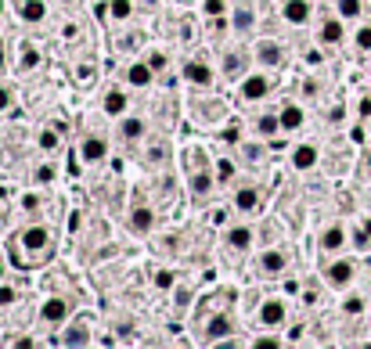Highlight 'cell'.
I'll return each instance as SVG.
<instances>
[{"mask_svg": "<svg viewBox=\"0 0 371 349\" xmlns=\"http://www.w3.org/2000/svg\"><path fill=\"white\" fill-rule=\"evenodd\" d=\"M11 245H15V252L22 256L26 266H40V263H47L54 256V231L44 220H29L26 227L15 234Z\"/></svg>", "mask_w": 371, "mask_h": 349, "instance_id": "obj_1", "label": "cell"}, {"mask_svg": "<svg viewBox=\"0 0 371 349\" xmlns=\"http://www.w3.org/2000/svg\"><path fill=\"white\" fill-rule=\"evenodd\" d=\"M278 90V72L274 69H260L253 65L249 72H245L238 83H235V94H238V105H263L267 97H271Z\"/></svg>", "mask_w": 371, "mask_h": 349, "instance_id": "obj_2", "label": "cell"}, {"mask_svg": "<svg viewBox=\"0 0 371 349\" xmlns=\"http://www.w3.org/2000/svg\"><path fill=\"white\" fill-rule=\"evenodd\" d=\"M235 335H238V317L228 306H213L210 314H202V320H198V342L202 346H220Z\"/></svg>", "mask_w": 371, "mask_h": 349, "instance_id": "obj_3", "label": "cell"}, {"mask_svg": "<svg viewBox=\"0 0 371 349\" xmlns=\"http://www.w3.org/2000/svg\"><path fill=\"white\" fill-rule=\"evenodd\" d=\"M288 266H292L288 249H281V245H263V249L253 256V277L256 281H278V277L288 274Z\"/></svg>", "mask_w": 371, "mask_h": 349, "instance_id": "obj_4", "label": "cell"}, {"mask_svg": "<svg viewBox=\"0 0 371 349\" xmlns=\"http://www.w3.org/2000/svg\"><path fill=\"white\" fill-rule=\"evenodd\" d=\"M253 245H256V227L249 220H228L223 223V231H220V249L242 259V256H249L253 252Z\"/></svg>", "mask_w": 371, "mask_h": 349, "instance_id": "obj_5", "label": "cell"}, {"mask_svg": "<svg viewBox=\"0 0 371 349\" xmlns=\"http://www.w3.org/2000/svg\"><path fill=\"white\" fill-rule=\"evenodd\" d=\"M109 152H112V140H109V133H105V130H94V127H87L84 133H79V140H76V159L84 162L87 170L105 166Z\"/></svg>", "mask_w": 371, "mask_h": 349, "instance_id": "obj_6", "label": "cell"}, {"mask_svg": "<svg viewBox=\"0 0 371 349\" xmlns=\"http://www.w3.org/2000/svg\"><path fill=\"white\" fill-rule=\"evenodd\" d=\"M180 79H184L191 90L210 94V90H216V83H220V69H216V61H210V58H184V61H180Z\"/></svg>", "mask_w": 371, "mask_h": 349, "instance_id": "obj_7", "label": "cell"}, {"mask_svg": "<svg viewBox=\"0 0 371 349\" xmlns=\"http://www.w3.org/2000/svg\"><path fill=\"white\" fill-rule=\"evenodd\" d=\"M253 65H256V61H253V47H242V44H235V40H231V44L220 51V58H216L220 79H228L231 87H235L238 79H242L245 72H249Z\"/></svg>", "mask_w": 371, "mask_h": 349, "instance_id": "obj_8", "label": "cell"}, {"mask_svg": "<svg viewBox=\"0 0 371 349\" xmlns=\"http://www.w3.org/2000/svg\"><path fill=\"white\" fill-rule=\"evenodd\" d=\"M357 274H361V263H357V259L336 256L332 263H324L321 281H324L332 292H346V289H354V284H357Z\"/></svg>", "mask_w": 371, "mask_h": 349, "instance_id": "obj_9", "label": "cell"}, {"mask_svg": "<svg viewBox=\"0 0 371 349\" xmlns=\"http://www.w3.org/2000/svg\"><path fill=\"white\" fill-rule=\"evenodd\" d=\"M288 317H292V302L285 295H267L260 306H256V327H271V332H281L288 327Z\"/></svg>", "mask_w": 371, "mask_h": 349, "instance_id": "obj_10", "label": "cell"}, {"mask_svg": "<svg viewBox=\"0 0 371 349\" xmlns=\"http://www.w3.org/2000/svg\"><path fill=\"white\" fill-rule=\"evenodd\" d=\"M76 317V299L72 295H47L36 310V320L44 327H61Z\"/></svg>", "mask_w": 371, "mask_h": 349, "instance_id": "obj_11", "label": "cell"}, {"mask_svg": "<svg viewBox=\"0 0 371 349\" xmlns=\"http://www.w3.org/2000/svg\"><path fill=\"white\" fill-rule=\"evenodd\" d=\"M260 26V11L253 0H238V4H231L228 11V36L231 40H245V36H253Z\"/></svg>", "mask_w": 371, "mask_h": 349, "instance_id": "obj_12", "label": "cell"}, {"mask_svg": "<svg viewBox=\"0 0 371 349\" xmlns=\"http://www.w3.org/2000/svg\"><path fill=\"white\" fill-rule=\"evenodd\" d=\"M253 61H256L260 69H274V72H281V69L288 65V51H285L281 40H274V36H260L256 44H253Z\"/></svg>", "mask_w": 371, "mask_h": 349, "instance_id": "obj_13", "label": "cell"}, {"mask_svg": "<svg viewBox=\"0 0 371 349\" xmlns=\"http://www.w3.org/2000/svg\"><path fill=\"white\" fill-rule=\"evenodd\" d=\"M263 209V188L253 180H245V184H235L231 188V213L238 216H253Z\"/></svg>", "mask_w": 371, "mask_h": 349, "instance_id": "obj_14", "label": "cell"}, {"mask_svg": "<svg viewBox=\"0 0 371 349\" xmlns=\"http://www.w3.org/2000/svg\"><path fill=\"white\" fill-rule=\"evenodd\" d=\"M127 231L134 238H152L159 231V209L148 202H137L130 205V213H127Z\"/></svg>", "mask_w": 371, "mask_h": 349, "instance_id": "obj_15", "label": "cell"}, {"mask_svg": "<svg viewBox=\"0 0 371 349\" xmlns=\"http://www.w3.org/2000/svg\"><path fill=\"white\" fill-rule=\"evenodd\" d=\"M278 15H281V22L288 29H306L314 22V0H281L278 4Z\"/></svg>", "mask_w": 371, "mask_h": 349, "instance_id": "obj_16", "label": "cell"}, {"mask_svg": "<svg viewBox=\"0 0 371 349\" xmlns=\"http://www.w3.org/2000/svg\"><path fill=\"white\" fill-rule=\"evenodd\" d=\"M288 170L292 173H314L321 166V148L314 145V140H299V145L288 148Z\"/></svg>", "mask_w": 371, "mask_h": 349, "instance_id": "obj_17", "label": "cell"}, {"mask_svg": "<svg viewBox=\"0 0 371 349\" xmlns=\"http://www.w3.org/2000/svg\"><path fill=\"white\" fill-rule=\"evenodd\" d=\"M116 137L123 145H141V140H148L152 130H148V119L137 115V112H127L123 119H116Z\"/></svg>", "mask_w": 371, "mask_h": 349, "instance_id": "obj_18", "label": "cell"}, {"mask_svg": "<svg viewBox=\"0 0 371 349\" xmlns=\"http://www.w3.org/2000/svg\"><path fill=\"white\" fill-rule=\"evenodd\" d=\"M54 342L58 346H90L94 342V320L90 317H72L69 324H61Z\"/></svg>", "mask_w": 371, "mask_h": 349, "instance_id": "obj_19", "label": "cell"}, {"mask_svg": "<svg viewBox=\"0 0 371 349\" xmlns=\"http://www.w3.org/2000/svg\"><path fill=\"white\" fill-rule=\"evenodd\" d=\"M346 245H349V231H346V223H339V220L317 231V252L321 256H339Z\"/></svg>", "mask_w": 371, "mask_h": 349, "instance_id": "obj_20", "label": "cell"}, {"mask_svg": "<svg viewBox=\"0 0 371 349\" xmlns=\"http://www.w3.org/2000/svg\"><path fill=\"white\" fill-rule=\"evenodd\" d=\"M278 122H281V133L285 137H292L306 127V108H303V101L299 97H288L278 105Z\"/></svg>", "mask_w": 371, "mask_h": 349, "instance_id": "obj_21", "label": "cell"}, {"mask_svg": "<svg viewBox=\"0 0 371 349\" xmlns=\"http://www.w3.org/2000/svg\"><path fill=\"white\" fill-rule=\"evenodd\" d=\"M155 69H152V61L148 58H137V61H130L127 69H123V83H127L130 90H148V87H155Z\"/></svg>", "mask_w": 371, "mask_h": 349, "instance_id": "obj_22", "label": "cell"}, {"mask_svg": "<svg viewBox=\"0 0 371 349\" xmlns=\"http://www.w3.org/2000/svg\"><path fill=\"white\" fill-rule=\"evenodd\" d=\"M101 112H105L112 122L123 119L127 112H134V101H130V87H109L101 94Z\"/></svg>", "mask_w": 371, "mask_h": 349, "instance_id": "obj_23", "label": "cell"}, {"mask_svg": "<svg viewBox=\"0 0 371 349\" xmlns=\"http://www.w3.org/2000/svg\"><path fill=\"white\" fill-rule=\"evenodd\" d=\"M249 133L253 137H260V140H278V137H285L281 133V122H278V108H263V112H256L253 115V122H249Z\"/></svg>", "mask_w": 371, "mask_h": 349, "instance_id": "obj_24", "label": "cell"}, {"mask_svg": "<svg viewBox=\"0 0 371 349\" xmlns=\"http://www.w3.org/2000/svg\"><path fill=\"white\" fill-rule=\"evenodd\" d=\"M314 36H317V44H321V47H339L342 40H346V18H339V15H324L321 22H317V29H314Z\"/></svg>", "mask_w": 371, "mask_h": 349, "instance_id": "obj_25", "label": "cell"}, {"mask_svg": "<svg viewBox=\"0 0 371 349\" xmlns=\"http://www.w3.org/2000/svg\"><path fill=\"white\" fill-rule=\"evenodd\" d=\"M213 188H220L213 166H198V170L188 173V191H191V198H198V202H202V198H210Z\"/></svg>", "mask_w": 371, "mask_h": 349, "instance_id": "obj_26", "label": "cell"}, {"mask_svg": "<svg viewBox=\"0 0 371 349\" xmlns=\"http://www.w3.org/2000/svg\"><path fill=\"white\" fill-rule=\"evenodd\" d=\"M18 22L40 29L47 22V0H22V4H18Z\"/></svg>", "mask_w": 371, "mask_h": 349, "instance_id": "obj_27", "label": "cell"}, {"mask_svg": "<svg viewBox=\"0 0 371 349\" xmlns=\"http://www.w3.org/2000/svg\"><path fill=\"white\" fill-rule=\"evenodd\" d=\"M339 310H342L346 317H364V314L371 310V299H368L364 292H349V289H346V295H342V302H339Z\"/></svg>", "mask_w": 371, "mask_h": 349, "instance_id": "obj_28", "label": "cell"}, {"mask_svg": "<svg viewBox=\"0 0 371 349\" xmlns=\"http://www.w3.org/2000/svg\"><path fill=\"white\" fill-rule=\"evenodd\" d=\"M36 148L44 152V155L61 152V130H58V127H40V133H36Z\"/></svg>", "mask_w": 371, "mask_h": 349, "instance_id": "obj_29", "label": "cell"}, {"mask_svg": "<svg viewBox=\"0 0 371 349\" xmlns=\"http://www.w3.org/2000/svg\"><path fill=\"white\" fill-rule=\"evenodd\" d=\"M198 11H202L205 22H220V18H228L231 0H198Z\"/></svg>", "mask_w": 371, "mask_h": 349, "instance_id": "obj_30", "label": "cell"}, {"mask_svg": "<svg viewBox=\"0 0 371 349\" xmlns=\"http://www.w3.org/2000/svg\"><path fill=\"white\" fill-rule=\"evenodd\" d=\"M177 284H180V274L170 270V266H159V270L152 274V289H155V292H173Z\"/></svg>", "mask_w": 371, "mask_h": 349, "instance_id": "obj_31", "label": "cell"}, {"mask_svg": "<svg viewBox=\"0 0 371 349\" xmlns=\"http://www.w3.org/2000/svg\"><path fill=\"white\" fill-rule=\"evenodd\" d=\"M245 137H249V133H245V122L242 119H223V127H220V140H228V145H242V140Z\"/></svg>", "mask_w": 371, "mask_h": 349, "instance_id": "obj_32", "label": "cell"}, {"mask_svg": "<svg viewBox=\"0 0 371 349\" xmlns=\"http://www.w3.org/2000/svg\"><path fill=\"white\" fill-rule=\"evenodd\" d=\"M253 349H278V346H288V339H281L278 332H271V327H260V335L249 339Z\"/></svg>", "mask_w": 371, "mask_h": 349, "instance_id": "obj_33", "label": "cell"}, {"mask_svg": "<svg viewBox=\"0 0 371 349\" xmlns=\"http://www.w3.org/2000/svg\"><path fill=\"white\" fill-rule=\"evenodd\" d=\"M336 15L346 22H361L364 18V0H336Z\"/></svg>", "mask_w": 371, "mask_h": 349, "instance_id": "obj_34", "label": "cell"}, {"mask_svg": "<svg viewBox=\"0 0 371 349\" xmlns=\"http://www.w3.org/2000/svg\"><path fill=\"white\" fill-rule=\"evenodd\" d=\"M22 72H40L44 69V51H40L36 44H26L22 47V65H18Z\"/></svg>", "mask_w": 371, "mask_h": 349, "instance_id": "obj_35", "label": "cell"}, {"mask_svg": "<svg viewBox=\"0 0 371 349\" xmlns=\"http://www.w3.org/2000/svg\"><path fill=\"white\" fill-rule=\"evenodd\" d=\"M18 205H22V213H29V220L40 216V209H44V188H36V184H33V191H26Z\"/></svg>", "mask_w": 371, "mask_h": 349, "instance_id": "obj_36", "label": "cell"}, {"mask_svg": "<svg viewBox=\"0 0 371 349\" xmlns=\"http://www.w3.org/2000/svg\"><path fill=\"white\" fill-rule=\"evenodd\" d=\"M15 108H18V90L8 83V79H0V119L11 115Z\"/></svg>", "mask_w": 371, "mask_h": 349, "instance_id": "obj_37", "label": "cell"}, {"mask_svg": "<svg viewBox=\"0 0 371 349\" xmlns=\"http://www.w3.org/2000/svg\"><path fill=\"white\" fill-rule=\"evenodd\" d=\"M166 159H170V145H166V140H152V145L144 148V166H148V162H152V166H162Z\"/></svg>", "mask_w": 371, "mask_h": 349, "instance_id": "obj_38", "label": "cell"}, {"mask_svg": "<svg viewBox=\"0 0 371 349\" xmlns=\"http://www.w3.org/2000/svg\"><path fill=\"white\" fill-rule=\"evenodd\" d=\"M109 18L112 22H130L134 18V0H109Z\"/></svg>", "mask_w": 371, "mask_h": 349, "instance_id": "obj_39", "label": "cell"}, {"mask_svg": "<svg viewBox=\"0 0 371 349\" xmlns=\"http://www.w3.org/2000/svg\"><path fill=\"white\" fill-rule=\"evenodd\" d=\"M18 302V284L15 281H0V310H11V306Z\"/></svg>", "mask_w": 371, "mask_h": 349, "instance_id": "obj_40", "label": "cell"}, {"mask_svg": "<svg viewBox=\"0 0 371 349\" xmlns=\"http://www.w3.org/2000/svg\"><path fill=\"white\" fill-rule=\"evenodd\" d=\"M354 47H357L361 54H371V22H361V26L354 29Z\"/></svg>", "mask_w": 371, "mask_h": 349, "instance_id": "obj_41", "label": "cell"}, {"mask_svg": "<svg viewBox=\"0 0 371 349\" xmlns=\"http://www.w3.org/2000/svg\"><path fill=\"white\" fill-rule=\"evenodd\" d=\"M235 173H238L235 159H216V184H220V188H223V184H231Z\"/></svg>", "mask_w": 371, "mask_h": 349, "instance_id": "obj_42", "label": "cell"}, {"mask_svg": "<svg viewBox=\"0 0 371 349\" xmlns=\"http://www.w3.org/2000/svg\"><path fill=\"white\" fill-rule=\"evenodd\" d=\"M4 346H11V349H33V346H40V339L36 335H15V339H4Z\"/></svg>", "mask_w": 371, "mask_h": 349, "instance_id": "obj_43", "label": "cell"}, {"mask_svg": "<svg viewBox=\"0 0 371 349\" xmlns=\"http://www.w3.org/2000/svg\"><path fill=\"white\" fill-rule=\"evenodd\" d=\"M144 58H148V61H152V69H155V72H162V69H166V65H170V58H166V51H148V54H144Z\"/></svg>", "mask_w": 371, "mask_h": 349, "instance_id": "obj_44", "label": "cell"}, {"mask_svg": "<svg viewBox=\"0 0 371 349\" xmlns=\"http://www.w3.org/2000/svg\"><path fill=\"white\" fill-rule=\"evenodd\" d=\"M51 180H54V166H40V170H36V177H33L36 188H47Z\"/></svg>", "mask_w": 371, "mask_h": 349, "instance_id": "obj_45", "label": "cell"}, {"mask_svg": "<svg viewBox=\"0 0 371 349\" xmlns=\"http://www.w3.org/2000/svg\"><path fill=\"white\" fill-rule=\"evenodd\" d=\"M357 119H361V122L371 119V94H361V97H357Z\"/></svg>", "mask_w": 371, "mask_h": 349, "instance_id": "obj_46", "label": "cell"}, {"mask_svg": "<svg viewBox=\"0 0 371 349\" xmlns=\"http://www.w3.org/2000/svg\"><path fill=\"white\" fill-rule=\"evenodd\" d=\"M8 69H11V51H8L4 40H0V76H4Z\"/></svg>", "mask_w": 371, "mask_h": 349, "instance_id": "obj_47", "label": "cell"}, {"mask_svg": "<svg viewBox=\"0 0 371 349\" xmlns=\"http://www.w3.org/2000/svg\"><path fill=\"white\" fill-rule=\"evenodd\" d=\"M357 227H361V231L371 238V216H361V223H357Z\"/></svg>", "mask_w": 371, "mask_h": 349, "instance_id": "obj_48", "label": "cell"}, {"mask_svg": "<svg viewBox=\"0 0 371 349\" xmlns=\"http://www.w3.org/2000/svg\"><path fill=\"white\" fill-rule=\"evenodd\" d=\"M364 170H368V173H371V148H368V152H364Z\"/></svg>", "mask_w": 371, "mask_h": 349, "instance_id": "obj_49", "label": "cell"}, {"mask_svg": "<svg viewBox=\"0 0 371 349\" xmlns=\"http://www.w3.org/2000/svg\"><path fill=\"white\" fill-rule=\"evenodd\" d=\"M4 277H8V263H4V259H0V281H4Z\"/></svg>", "mask_w": 371, "mask_h": 349, "instance_id": "obj_50", "label": "cell"}, {"mask_svg": "<svg viewBox=\"0 0 371 349\" xmlns=\"http://www.w3.org/2000/svg\"><path fill=\"white\" fill-rule=\"evenodd\" d=\"M58 4H61V8H76V4H79V0H58Z\"/></svg>", "mask_w": 371, "mask_h": 349, "instance_id": "obj_51", "label": "cell"}, {"mask_svg": "<svg viewBox=\"0 0 371 349\" xmlns=\"http://www.w3.org/2000/svg\"><path fill=\"white\" fill-rule=\"evenodd\" d=\"M8 15V0H0V18H4Z\"/></svg>", "mask_w": 371, "mask_h": 349, "instance_id": "obj_52", "label": "cell"}, {"mask_svg": "<svg viewBox=\"0 0 371 349\" xmlns=\"http://www.w3.org/2000/svg\"><path fill=\"white\" fill-rule=\"evenodd\" d=\"M15 4H22V0H15Z\"/></svg>", "mask_w": 371, "mask_h": 349, "instance_id": "obj_53", "label": "cell"}]
</instances>
